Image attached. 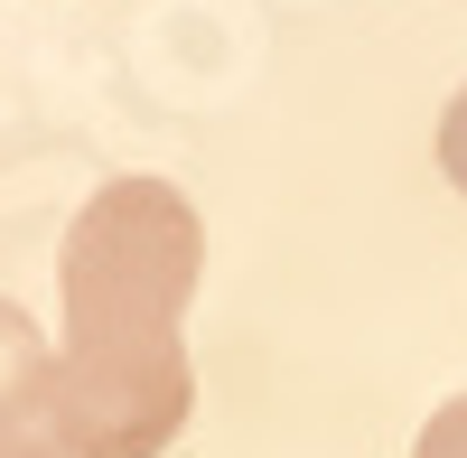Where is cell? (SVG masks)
I'll return each instance as SVG.
<instances>
[{"label": "cell", "instance_id": "cell-1", "mask_svg": "<svg viewBox=\"0 0 467 458\" xmlns=\"http://www.w3.org/2000/svg\"><path fill=\"white\" fill-rule=\"evenodd\" d=\"M206 272V224L169 178H112L66 224L57 290L66 337L47 374V431L66 458H160L197 411L187 299Z\"/></svg>", "mask_w": 467, "mask_h": 458}, {"label": "cell", "instance_id": "cell-2", "mask_svg": "<svg viewBox=\"0 0 467 458\" xmlns=\"http://www.w3.org/2000/svg\"><path fill=\"white\" fill-rule=\"evenodd\" d=\"M47 374H57V347L37 337L19 299H0V431L47 422Z\"/></svg>", "mask_w": 467, "mask_h": 458}, {"label": "cell", "instance_id": "cell-3", "mask_svg": "<svg viewBox=\"0 0 467 458\" xmlns=\"http://www.w3.org/2000/svg\"><path fill=\"white\" fill-rule=\"evenodd\" d=\"M411 458H467V393H449V402L431 411V422H420Z\"/></svg>", "mask_w": 467, "mask_h": 458}, {"label": "cell", "instance_id": "cell-4", "mask_svg": "<svg viewBox=\"0 0 467 458\" xmlns=\"http://www.w3.org/2000/svg\"><path fill=\"white\" fill-rule=\"evenodd\" d=\"M440 169H449V187L467 197V85H458L449 112H440Z\"/></svg>", "mask_w": 467, "mask_h": 458}, {"label": "cell", "instance_id": "cell-5", "mask_svg": "<svg viewBox=\"0 0 467 458\" xmlns=\"http://www.w3.org/2000/svg\"><path fill=\"white\" fill-rule=\"evenodd\" d=\"M0 458H66V440L47 422H19V431H0Z\"/></svg>", "mask_w": 467, "mask_h": 458}]
</instances>
